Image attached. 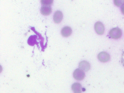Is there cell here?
I'll list each match as a JSON object with an SVG mask.
<instances>
[{
    "label": "cell",
    "mask_w": 124,
    "mask_h": 93,
    "mask_svg": "<svg viewBox=\"0 0 124 93\" xmlns=\"http://www.w3.org/2000/svg\"><path fill=\"white\" fill-rule=\"evenodd\" d=\"M122 31L118 28H112L110 30L109 32V35L111 38L114 39H118L122 35Z\"/></svg>",
    "instance_id": "cell-1"
},
{
    "label": "cell",
    "mask_w": 124,
    "mask_h": 93,
    "mask_svg": "<svg viewBox=\"0 0 124 93\" xmlns=\"http://www.w3.org/2000/svg\"><path fill=\"white\" fill-rule=\"evenodd\" d=\"M84 71L80 69H77L75 70L73 73L74 78L77 80H82L85 77Z\"/></svg>",
    "instance_id": "cell-2"
},
{
    "label": "cell",
    "mask_w": 124,
    "mask_h": 93,
    "mask_svg": "<svg viewBox=\"0 0 124 93\" xmlns=\"http://www.w3.org/2000/svg\"><path fill=\"white\" fill-rule=\"evenodd\" d=\"M98 59L99 61L102 62H106L109 60L110 56L106 52H100L98 55Z\"/></svg>",
    "instance_id": "cell-3"
},
{
    "label": "cell",
    "mask_w": 124,
    "mask_h": 93,
    "mask_svg": "<svg viewBox=\"0 0 124 93\" xmlns=\"http://www.w3.org/2000/svg\"><path fill=\"white\" fill-rule=\"evenodd\" d=\"M95 29L96 32L99 35H102L104 31L103 24L101 22H98L95 25Z\"/></svg>",
    "instance_id": "cell-4"
},
{
    "label": "cell",
    "mask_w": 124,
    "mask_h": 93,
    "mask_svg": "<svg viewBox=\"0 0 124 93\" xmlns=\"http://www.w3.org/2000/svg\"><path fill=\"white\" fill-rule=\"evenodd\" d=\"M79 68L85 72H87L90 70V65L88 62L83 61L80 62L79 64Z\"/></svg>",
    "instance_id": "cell-5"
},
{
    "label": "cell",
    "mask_w": 124,
    "mask_h": 93,
    "mask_svg": "<svg viewBox=\"0 0 124 93\" xmlns=\"http://www.w3.org/2000/svg\"><path fill=\"white\" fill-rule=\"evenodd\" d=\"M63 18V15L62 12L57 11L54 16V21L56 24H59L61 22Z\"/></svg>",
    "instance_id": "cell-6"
},
{
    "label": "cell",
    "mask_w": 124,
    "mask_h": 93,
    "mask_svg": "<svg viewBox=\"0 0 124 93\" xmlns=\"http://www.w3.org/2000/svg\"><path fill=\"white\" fill-rule=\"evenodd\" d=\"M72 32L71 28L70 27H65L62 30V35L64 37H69L71 34Z\"/></svg>",
    "instance_id": "cell-7"
},
{
    "label": "cell",
    "mask_w": 124,
    "mask_h": 93,
    "mask_svg": "<svg viewBox=\"0 0 124 93\" xmlns=\"http://www.w3.org/2000/svg\"><path fill=\"white\" fill-rule=\"evenodd\" d=\"M40 12L43 15L45 16L48 15L52 12V9L50 7L44 6L41 8Z\"/></svg>",
    "instance_id": "cell-8"
},
{
    "label": "cell",
    "mask_w": 124,
    "mask_h": 93,
    "mask_svg": "<svg viewBox=\"0 0 124 93\" xmlns=\"http://www.w3.org/2000/svg\"><path fill=\"white\" fill-rule=\"evenodd\" d=\"M72 89L74 93H81L82 92V85L79 83H74L72 86Z\"/></svg>",
    "instance_id": "cell-9"
},
{
    "label": "cell",
    "mask_w": 124,
    "mask_h": 93,
    "mask_svg": "<svg viewBox=\"0 0 124 93\" xmlns=\"http://www.w3.org/2000/svg\"><path fill=\"white\" fill-rule=\"evenodd\" d=\"M53 2V0H41V3L42 5L50 6Z\"/></svg>",
    "instance_id": "cell-10"
},
{
    "label": "cell",
    "mask_w": 124,
    "mask_h": 93,
    "mask_svg": "<svg viewBox=\"0 0 124 93\" xmlns=\"http://www.w3.org/2000/svg\"><path fill=\"white\" fill-rule=\"evenodd\" d=\"M115 4L117 7L123 6L124 4V0H114Z\"/></svg>",
    "instance_id": "cell-11"
},
{
    "label": "cell",
    "mask_w": 124,
    "mask_h": 93,
    "mask_svg": "<svg viewBox=\"0 0 124 93\" xmlns=\"http://www.w3.org/2000/svg\"><path fill=\"white\" fill-rule=\"evenodd\" d=\"M121 62L122 64L124 67V51L122 54V58H121Z\"/></svg>",
    "instance_id": "cell-12"
},
{
    "label": "cell",
    "mask_w": 124,
    "mask_h": 93,
    "mask_svg": "<svg viewBox=\"0 0 124 93\" xmlns=\"http://www.w3.org/2000/svg\"><path fill=\"white\" fill-rule=\"evenodd\" d=\"M121 11H122L123 14L124 15V4H123L122 6V8H121Z\"/></svg>",
    "instance_id": "cell-13"
}]
</instances>
